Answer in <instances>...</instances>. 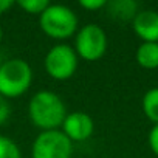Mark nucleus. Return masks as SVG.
Segmentation results:
<instances>
[{
    "instance_id": "10",
    "label": "nucleus",
    "mask_w": 158,
    "mask_h": 158,
    "mask_svg": "<svg viewBox=\"0 0 158 158\" xmlns=\"http://www.w3.org/2000/svg\"><path fill=\"white\" fill-rule=\"evenodd\" d=\"M109 16L116 20H133L138 14V3L133 0H113L107 2Z\"/></svg>"
},
{
    "instance_id": "4",
    "label": "nucleus",
    "mask_w": 158,
    "mask_h": 158,
    "mask_svg": "<svg viewBox=\"0 0 158 158\" xmlns=\"http://www.w3.org/2000/svg\"><path fill=\"white\" fill-rule=\"evenodd\" d=\"M79 65V57L74 48L65 42L53 45L45 57H44V68L47 74L54 81H68L76 74Z\"/></svg>"
},
{
    "instance_id": "12",
    "label": "nucleus",
    "mask_w": 158,
    "mask_h": 158,
    "mask_svg": "<svg viewBox=\"0 0 158 158\" xmlns=\"http://www.w3.org/2000/svg\"><path fill=\"white\" fill-rule=\"evenodd\" d=\"M0 158H22V150L16 141L0 135Z\"/></svg>"
},
{
    "instance_id": "1",
    "label": "nucleus",
    "mask_w": 158,
    "mask_h": 158,
    "mask_svg": "<svg viewBox=\"0 0 158 158\" xmlns=\"http://www.w3.org/2000/svg\"><path fill=\"white\" fill-rule=\"evenodd\" d=\"M28 116L31 124L40 132L60 130L67 116V107L57 93L39 90L28 102Z\"/></svg>"
},
{
    "instance_id": "5",
    "label": "nucleus",
    "mask_w": 158,
    "mask_h": 158,
    "mask_svg": "<svg viewBox=\"0 0 158 158\" xmlns=\"http://www.w3.org/2000/svg\"><path fill=\"white\" fill-rule=\"evenodd\" d=\"M109 47L106 31L96 23H87L74 34V51L79 59L87 62L99 60Z\"/></svg>"
},
{
    "instance_id": "7",
    "label": "nucleus",
    "mask_w": 158,
    "mask_h": 158,
    "mask_svg": "<svg viewBox=\"0 0 158 158\" xmlns=\"http://www.w3.org/2000/svg\"><path fill=\"white\" fill-rule=\"evenodd\" d=\"M60 130L73 144L82 143V141H87L93 135L95 123H93L92 116L87 115L85 112L76 110V112L67 113Z\"/></svg>"
},
{
    "instance_id": "11",
    "label": "nucleus",
    "mask_w": 158,
    "mask_h": 158,
    "mask_svg": "<svg viewBox=\"0 0 158 158\" xmlns=\"http://www.w3.org/2000/svg\"><path fill=\"white\" fill-rule=\"evenodd\" d=\"M141 109H143L144 116L150 123L158 124V87L149 89L144 93L143 101H141Z\"/></svg>"
},
{
    "instance_id": "9",
    "label": "nucleus",
    "mask_w": 158,
    "mask_h": 158,
    "mask_svg": "<svg viewBox=\"0 0 158 158\" xmlns=\"http://www.w3.org/2000/svg\"><path fill=\"white\" fill-rule=\"evenodd\" d=\"M136 64L146 70L158 68V44L156 42H141L135 53Z\"/></svg>"
},
{
    "instance_id": "19",
    "label": "nucleus",
    "mask_w": 158,
    "mask_h": 158,
    "mask_svg": "<svg viewBox=\"0 0 158 158\" xmlns=\"http://www.w3.org/2000/svg\"><path fill=\"white\" fill-rule=\"evenodd\" d=\"M0 135H2V133H0Z\"/></svg>"
},
{
    "instance_id": "16",
    "label": "nucleus",
    "mask_w": 158,
    "mask_h": 158,
    "mask_svg": "<svg viewBox=\"0 0 158 158\" xmlns=\"http://www.w3.org/2000/svg\"><path fill=\"white\" fill-rule=\"evenodd\" d=\"M147 143H149L150 150L158 156V124H153V127L150 129L149 136H147Z\"/></svg>"
},
{
    "instance_id": "15",
    "label": "nucleus",
    "mask_w": 158,
    "mask_h": 158,
    "mask_svg": "<svg viewBox=\"0 0 158 158\" xmlns=\"http://www.w3.org/2000/svg\"><path fill=\"white\" fill-rule=\"evenodd\" d=\"M11 115V106H10V99H6L5 96L0 95V126L5 124L8 121Z\"/></svg>"
},
{
    "instance_id": "8",
    "label": "nucleus",
    "mask_w": 158,
    "mask_h": 158,
    "mask_svg": "<svg viewBox=\"0 0 158 158\" xmlns=\"http://www.w3.org/2000/svg\"><path fill=\"white\" fill-rule=\"evenodd\" d=\"M133 33L141 39V42H156L158 44V13L153 10H141L132 20Z\"/></svg>"
},
{
    "instance_id": "6",
    "label": "nucleus",
    "mask_w": 158,
    "mask_h": 158,
    "mask_svg": "<svg viewBox=\"0 0 158 158\" xmlns=\"http://www.w3.org/2000/svg\"><path fill=\"white\" fill-rule=\"evenodd\" d=\"M73 143L62 130L40 132L31 144V158H71Z\"/></svg>"
},
{
    "instance_id": "13",
    "label": "nucleus",
    "mask_w": 158,
    "mask_h": 158,
    "mask_svg": "<svg viewBox=\"0 0 158 158\" xmlns=\"http://www.w3.org/2000/svg\"><path fill=\"white\" fill-rule=\"evenodd\" d=\"M19 8L31 16H40L50 5L48 0H19Z\"/></svg>"
},
{
    "instance_id": "14",
    "label": "nucleus",
    "mask_w": 158,
    "mask_h": 158,
    "mask_svg": "<svg viewBox=\"0 0 158 158\" xmlns=\"http://www.w3.org/2000/svg\"><path fill=\"white\" fill-rule=\"evenodd\" d=\"M79 6L87 11H98L107 6V0H81Z\"/></svg>"
},
{
    "instance_id": "18",
    "label": "nucleus",
    "mask_w": 158,
    "mask_h": 158,
    "mask_svg": "<svg viewBox=\"0 0 158 158\" xmlns=\"http://www.w3.org/2000/svg\"><path fill=\"white\" fill-rule=\"evenodd\" d=\"M2 39H3V30H2V27H0V42H2Z\"/></svg>"
},
{
    "instance_id": "17",
    "label": "nucleus",
    "mask_w": 158,
    "mask_h": 158,
    "mask_svg": "<svg viewBox=\"0 0 158 158\" xmlns=\"http://www.w3.org/2000/svg\"><path fill=\"white\" fill-rule=\"evenodd\" d=\"M14 6V2L13 0H0V16L5 14L8 10H11Z\"/></svg>"
},
{
    "instance_id": "2",
    "label": "nucleus",
    "mask_w": 158,
    "mask_h": 158,
    "mask_svg": "<svg viewBox=\"0 0 158 158\" xmlns=\"http://www.w3.org/2000/svg\"><path fill=\"white\" fill-rule=\"evenodd\" d=\"M39 27L45 36L62 44L74 37L79 30V20L76 13L60 3H50L48 8L39 16Z\"/></svg>"
},
{
    "instance_id": "3",
    "label": "nucleus",
    "mask_w": 158,
    "mask_h": 158,
    "mask_svg": "<svg viewBox=\"0 0 158 158\" xmlns=\"http://www.w3.org/2000/svg\"><path fill=\"white\" fill-rule=\"evenodd\" d=\"M33 84V68L20 57L6 59L0 64V95L14 99L25 95Z\"/></svg>"
}]
</instances>
